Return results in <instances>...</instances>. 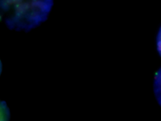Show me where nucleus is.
Instances as JSON below:
<instances>
[{
  "instance_id": "obj_1",
  "label": "nucleus",
  "mask_w": 161,
  "mask_h": 121,
  "mask_svg": "<svg viewBox=\"0 0 161 121\" xmlns=\"http://www.w3.org/2000/svg\"><path fill=\"white\" fill-rule=\"evenodd\" d=\"M54 0H0L1 15L11 30L29 31L44 23Z\"/></svg>"
},
{
  "instance_id": "obj_2",
  "label": "nucleus",
  "mask_w": 161,
  "mask_h": 121,
  "mask_svg": "<svg viewBox=\"0 0 161 121\" xmlns=\"http://www.w3.org/2000/svg\"><path fill=\"white\" fill-rule=\"evenodd\" d=\"M154 90L157 102L161 106V68L154 77Z\"/></svg>"
},
{
  "instance_id": "obj_3",
  "label": "nucleus",
  "mask_w": 161,
  "mask_h": 121,
  "mask_svg": "<svg viewBox=\"0 0 161 121\" xmlns=\"http://www.w3.org/2000/svg\"><path fill=\"white\" fill-rule=\"evenodd\" d=\"M157 48L159 53L161 55V27L157 36Z\"/></svg>"
}]
</instances>
